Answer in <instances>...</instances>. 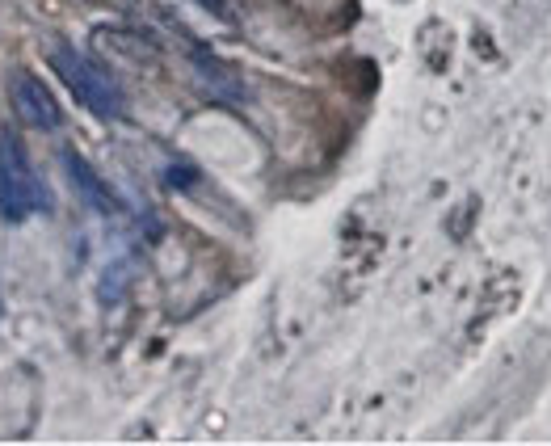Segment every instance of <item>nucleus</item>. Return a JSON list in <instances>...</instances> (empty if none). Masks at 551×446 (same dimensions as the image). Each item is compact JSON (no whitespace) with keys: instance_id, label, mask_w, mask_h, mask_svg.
Segmentation results:
<instances>
[{"instance_id":"nucleus-1","label":"nucleus","mask_w":551,"mask_h":446,"mask_svg":"<svg viewBox=\"0 0 551 446\" xmlns=\"http://www.w3.org/2000/svg\"><path fill=\"white\" fill-rule=\"evenodd\" d=\"M47 59L59 72V80L72 89V97L80 101V106H89L97 118H122L127 114V93H122L118 76L110 68H101L93 55L64 43V38H55V43L47 47Z\"/></svg>"},{"instance_id":"nucleus-2","label":"nucleus","mask_w":551,"mask_h":446,"mask_svg":"<svg viewBox=\"0 0 551 446\" xmlns=\"http://www.w3.org/2000/svg\"><path fill=\"white\" fill-rule=\"evenodd\" d=\"M0 215L5 223H26L30 215H51V190L38 181L26 148L5 127L0 131Z\"/></svg>"},{"instance_id":"nucleus-3","label":"nucleus","mask_w":551,"mask_h":446,"mask_svg":"<svg viewBox=\"0 0 551 446\" xmlns=\"http://www.w3.org/2000/svg\"><path fill=\"white\" fill-rule=\"evenodd\" d=\"M9 101H13V114L34 131H55L59 123H64V110H59L51 89L26 68H17L9 76Z\"/></svg>"},{"instance_id":"nucleus-4","label":"nucleus","mask_w":551,"mask_h":446,"mask_svg":"<svg viewBox=\"0 0 551 446\" xmlns=\"http://www.w3.org/2000/svg\"><path fill=\"white\" fill-rule=\"evenodd\" d=\"M64 169H68V181H72V190L80 194V202L85 207H93L97 215H118V198H114V190L101 181V173L89 165L80 152H64Z\"/></svg>"},{"instance_id":"nucleus-5","label":"nucleus","mask_w":551,"mask_h":446,"mask_svg":"<svg viewBox=\"0 0 551 446\" xmlns=\"http://www.w3.org/2000/svg\"><path fill=\"white\" fill-rule=\"evenodd\" d=\"M198 5L207 9V13H219V17H228V0H198Z\"/></svg>"}]
</instances>
